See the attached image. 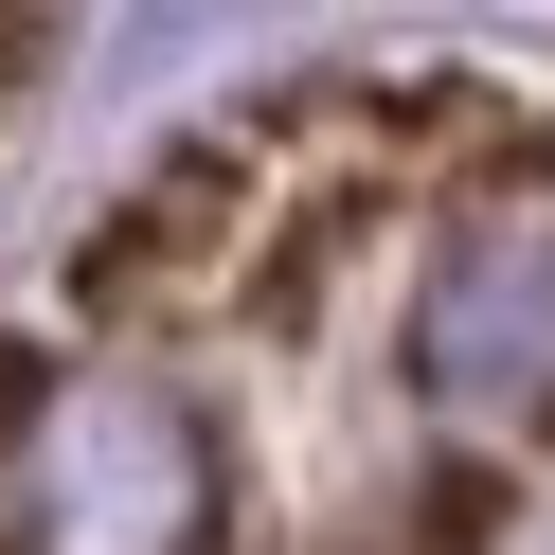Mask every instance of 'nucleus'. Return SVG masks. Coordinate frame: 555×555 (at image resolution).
<instances>
[{
	"mask_svg": "<svg viewBox=\"0 0 555 555\" xmlns=\"http://www.w3.org/2000/svg\"><path fill=\"white\" fill-rule=\"evenodd\" d=\"M216 430L162 376H37L0 395V555H197Z\"/></svg>",
	"mask_w": 555,
	"mask_h": 555,
	"instance_id": "f257e3e1",
	"label": "nucleus"
},
{
	"mask_svg": "<svg viewBox=\"0 0 555 555\" xmlns=\"http://www.w3.org/2000/svg\"><path fill=\"white\" fill-rule=\"evenodd\" d=\"M412 359H430V395H466V412H555V216L538 197H502V216H466L430 251Z\"/></svg>",
	"mask_w": 555,
	"mask_h": 555,
	"instance_id": "f03ea898",
	"label": "nucleus"
}]
</instances>
